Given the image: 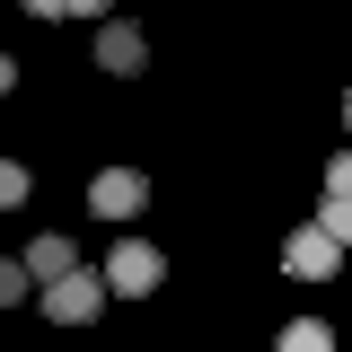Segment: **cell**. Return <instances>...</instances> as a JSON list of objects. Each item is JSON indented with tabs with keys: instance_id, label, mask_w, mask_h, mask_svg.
<instances>
[{
	"instance_id": "1",
	"label": "cell",
	"mask_w": 352,
	"mask_h": 352,
	"mask_svg": "<svg viewBox=\"0 0 352 352\" xmlns=\"http://www.w3.org/2000/svg\"><path fill=\"white\" fill-rule=\"evenodd\" d=\"M97 308H106V273H88V264L36 291V317H53V326H88Z\"/></svg>"
},
{
	"instance_id": "2",
	"label": "cell",
	"mask_w": 352,
	"mask_h": 352,
	"mask_svg": "<svg viewBox=\"0 0 352 352\" xmlns=\"http://www.w3.org/2000/svg\"><path fill=\"white\" fill-rule=\"evenodd\" d=\"M97 71H115V80H141V71H150V36H141L132 18H97Z\"/></svg>"
},
{
	"instance_id": "3",
	"label": "cell",
	"mask_w": 352,
	"mask_h": 352,
	"mask_svg": "<svg viewBox=\"0 0 352 352\" xmlns=\"http://www.w3.org/2000/svg\"><path fill=\"white\" fill-rule=\"evenodd\" d=\"M159 273H168V256L132 238V247H115V256H106V291H115V300H150V291H159Z\"/></svg>"
},
{
	"instance_id": "4",
	"label": "cell",
	"mask_w": 352,
	"mask_h": 352,
	"mask_svg": "<svg viewBox=\"0 0 352 352\" xmlns=\"http://www.w3.org/2000/svg\"><path fill=\"white\" fill-rule=\"evenodd\" d=\"M141 203H150V176H132V168L88 176V212H97V220H132Z\"/></svg>"
},
{
	"instance_id": "5",
	"label": "cell",
	"mask_w": 352,
	"mask_h": 352,
	"mask_svg": "<svg viewBox=\"0 0 352 352\" xmlns=\"http://www.w3.org/2000/svg\"><path fill=\"white\" fill-rule=\"evenodd\" d=\"M335 264H344V238H326L317 220H308V229H291V247H282V273H300V282H326Z\"/></svg>"
},
{
	"instance_id": "6",
	"label": "cell",
	"mask_w": 352,
	"mask_h": 352,
	"mask_svg": "<svg viewBox=\"0 0 352 352\" xmlns=\"http://www.w3.org/2000/svg\"><path fill=\"white\" fill-rule=\"evenodd\" d=\"M18 256H27V273H36V291H44V282H62V273H80V247H71L62 229H44V238H27Z\"/></svg>"
},
{
	"instance_id": "7",
	"label": "cell",
	"mask_w": 352,
	"mask_h": 352,
	"mask_svg": "<svg viewBox=\"0 0 352 352\" xmlns=\"http://www.w3.org/2000/svg\"><path fill=\"white\" fill-rule=\"evenodd\" d=\"M282 352H335V335H326L317 317H291V326H282Z\"/></svg>"
},
{
	"instance_id": "8",
	"label": "cell",
	"mask_w": 352,
	"mask_h": 352,
	"mask_svg": "<svg viewBox=\"0 0 352 352\" xmlns=\"http://www.w3.org/2000/svg\"><path fill=\"white\" fill-rule=\"evenodd\" d=\"M36 291V273H27V256H0V308H18Z\"/></svg>"
},
{
	"instance_id": "9",
	"label": "cell",
	"mask_w": 352,
	"mask_h": 352,
	"mask_svg": "<svg viewBox=\"0 0 352 352\" xmlns=\"http://www.w3.org/2000/svg\"><path fill=\"white\" fill-rule=\"evenodd\" d=\"M317 229H326V238H344V247H352V194H326V212H317Z\"/></svg>"
},
{
	"instance_id": "10",
	"label": "cell",
	"mask_w": 352,
	"mask_h": 352,
	"mask_svg": "<svg viewBox=\"0 0 352 352\" xmlns=\"http://www.w3.org/2000/svg\"><path fill=\"white\" fill-rule=\"evenodd\" d=\"M18 203H27V168H18V159H0V212H18Z\"/></svg>"
},
{
	"instance_id": "11",
	"label": "cell",
	"mask_w": 352,
	"mask_h": 352,
	"mask_svg": "<svg viewBox=\"0 0 352 352\" xmlns=\"http://www.w3.org/2000/svg\"><path fill=\"white\" fill-rule=\"evenodd\" d=\"M326 194H352V150H335V159H326Z\"/></svg>"
},
{
	"instance_id": "12",
	"label": "cell",
	"mask_w": 352,
	"mask_h": 352,
	"mask_svg": "<svg viewBox=\"0 0 352 352\" xmlns=\"http://www.w3.org/2000/svg\"><path fill=\"white\" fill-rule=\"evenodd\" d=\"M27 18H71V0H18Z\"/></svg>"
},
{
	"instance_id": "13",
	"label": "cell",
	"mask_w": 352,
	"mask_h": 352,
	"mask_svg": "<svg viewBox=\"0 0 352 352\" xmlns=\"http://www.w3.org/2000/svg\"><path fill=\"white\" fill-rule=\"evenodd\" d=\"M9 88H18V62H9V53H0V97H9Z\"/></svg>"
},
{
	"instance_id": "14",
	"label": "cell",
	"mask_w": 352,
	"mask_h": 352,
	"mask_svg": "<svg viewBox=\"0 0 352 352\" xmlns=\"http://www.w3.org/2000/svg\"><path fill=\"white\" fill-rule=\"evenodd\" d=\"M71 18H106V0H71Z\"/></svg>"
},
{
	"instance_id": "15",
	"label": "cell",
	"mask_w": 352,
	"mask_h": 352,
	"mask_svg": "<svg viewBox=\"0 0 352 352\" xmlns=\"http://www.w3.org/2000/svg\"><path fill=\"white\" fill-rule=\"evenodd\" d=\"M344 124H352V88H344Z\"/></svg>"
}]
</instances>
